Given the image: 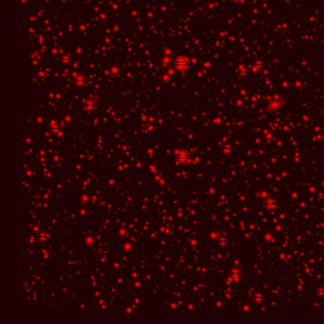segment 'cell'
Wrapping results in <instances>:
<instances>
[{
	"label": "cell",
	"mask_w": 324,
	"mask_h": 324,
	"mask_svg": "<svg viewBox=\"0 0 324 324\" xmlns=\"http://www.w3.org/2000/svg\"><path fill=\"white\" fill-rule=\"evenodd\" d=\"M175 67L178 69H185L187 66H188V62L187 60L185 58V57H178L176 60H175V63H174Z\"/></svg>",
	"instance_id": "obj_1"
}]
</instances>
